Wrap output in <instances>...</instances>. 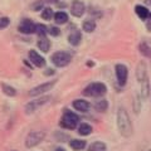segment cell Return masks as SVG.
I'll list each match as a JSON object with an SVG mask.
<instances>
[{
	"label": "cell",
	"instance_id": "19",
	"mask_svg": "<svg viewBox=\"0 0 151 151\" xmlns=\"http://www.w3.org/2000/svg\"><path fill=\"white\" fill-rule=\"evenodd\" d=\"M78 134L81 135V136H88V135H91L92 134V126L89 125V124H86V122H82V124H79L78 125Z\"/></svg>",
	"mask_w": 151,
	"mask_h": 151
},
{
	"label": "cell",
	"instance_id": "36",
	"mask_svg": "<svg viewBox=\"0 0 151 151\" xmlns=\"http://www.w3.org/2000/svg\"><path fill=\"white\" fill-rule=\"evenodd\" d=\"M10 151H18V150H10Z\"/></svg>",
	"mask_w": 151,
	"mask_h": 151
},
{
	"label": "cell",
	"instance_id": "24",
	"mask_svg": "<svg viewBox=\"0 0 151 151\" xmlns=\"http://www.w3.org/2000/svg\"><path fill=\"white\" fill-rule=\"evenodd\" d=\"M40 17L43 20H52L54 17V12H53V9L49 8V6H44L43 8V10H42L40 13Z\"/></svg>",
	"mask_w": 151,
	"mask_h": 151
},
{
	"label": "cell",
	"instance_id": "22",
	"mask_svg": "<svg viewBox=\"0 0 151 151\" xmlns=\"http://www.w3.org/2000/svg\"><path fill=\"white\" fill-rule=\"evenodd\" d=\"M107 146L102 141H94L88 146V151H106Z\"/></svg>",
	"mask_w": 151,
	"mask_h": 151
},
{
	"label": "cell",
	"instance_id": "13",
	"mask_svg": "<svg viewBox=\"0 0 151 151\" xmlns=\"http://www.w3.org/2000/svg\"><path fill=\"white\" fill-rule=\"evenodd\" d=\"M72 106H73V108L76 111L84 113L91 108V103H89L88 101H86V100H82V98H77V100H74L72 102Z\"/></svg>",
	"mask_w": 151,
	"mask_h": 151
},
{
	"label": "cell",
	"instance_id": "6",
	"mask_svg": "<svg viewBox=\"0 0 151 151\" xmlns=\"http://www.w3.org/2000/svg\"><path fill=\"white\" fill-rule=\"evenodd\" d=\"M45 139V132L44 131H30L25 137V147L33 149L39 145L42 141Z\"/></svg>",
	"mask_w": 151,
	"mask_h": 151
},
{
	"label": "cell",
	"instance_id": "12",
	"mask_svg": "<svg viewBox=\"0 0 151 151\" xmlns=\"http://www.w3.org/2000/svg\"><path fill=\"white\" fill-rule=\"evenodd\" d=\"M136 78H137L139 83L146 81L147 78V65L145 62H140L137 64V68H136Z\"/></svg>",
	"mask_w": 151,
	"mask_h": 151
},
{
	"label": "cell",
	"instance_id": "31",
	"mask_svg": "<svg viewBox=\"0 0 151 151\" xmlns=\"http://www.w3.org/2000/svg\"><path fill=\"white\" fill-rule=\"evenodd\" d=\"M54 73H55V70L53 68H47L44 70V76H53Z\"/></svg>",
	"mask_w": 151,
	"mask_h": 151
},
{
	"label": "cell",
	"instance_id": "8",
	"mask_svg": "<svg viewBox=\"0 0 151 151\" xmlns=\"http://www.w3.org/2000/svg\"><path fill=\"white\" fill-rule=\"evenodd\" d=\"M115 73H116L117 83H119L121 87H124L127 83V78H129V68L122 63H117L115 65Z\"/></svg>",
	"mask_w": 151,
	"mask_h": 151
},
{
	"label": "cell",
	"instance_id": "1",
	"mask_svg": "<svg viewBox=\"0 0 151 151\" xmlns=\"http://www.w3.org/2000/svg\"><path fill=\"white\" fill-rule=\"evenodd\" d=\"M116 124L119 132L124 137H130L132 135V122L125 107H119V110H117Z\"/></svg>",
	"mask_w": 151,
	"mask_h": 151
},
{
	"label": "cell",
	"instance_id": "21",
	"mask_svg": "<svg viewBox=\"0 0 151 151\" xmlns=\"http://www.w3.org/2000/svg\"><path fill=\"white\" fill-rule=\"evenodd\" d=\"M1 91L8 97H15L17 93H18L17 88H14L13 86H10V84H6V83H3L1 84Z\"/></svg>",
	"mask_w": 151,
	"mask_h": 151
},
{
	"label": "cell",
	"instance_id": "16",
	"mask_svg": "<svg viewBox=\"0 0 151 151\" xmlns=\"http://www.w3.org/2000/svg\"><path fill=\"white\" fill-rule=\"evenodd\" d=\"M53 20L57 25H63V24H67L68 20H69V17L68 14L63 12V10H59L54 13V17H53Z\"/></svg>",
	"mask_w": 151,
	"mask_h": 151
},
{
	"label": "cell",
	"instance_id": "34",
	"mask_svg": "<svg viewBox=\"0 0 151 151\" xmlns=\"http://www.w3.org/2000/svg\"><path fill=\"white\" fill-rule=\"evenodd\" d=\"M54 151H65V149H63V147H57Z\"/></svg>",
	"mask_w": 151,
	"mask_h": 151
},
{
	"label": "cell",
	"instance_id": "29",
	"mask_svg": "<svg viewBox=\"0 0 151 151\" xmlns=\"http://www.w3.org/2000/svg\"><path fill=\"white\" fill-rule=\"evenodd\" d=\"M9 25H10V18H8V17L0 18V30L5 29V28H8Z\"/></svg>",
	"mask_w": 151,
	"mask_h": 151
},
{
	"label": "cell",
	"instance_id": "4",
	"mask_svg": "<svg viewBox=\"0 0 151 151\" xmlns=\"http://www.w3.org/2000/svg\"><path fill=\"white\" fill-rule=\"evenodd\" d=\"M50 62L57 68L67 67V65L72 62V54L68 53V52H65V50L54 52V53L50 55Z\"/></svg>",
	"mask_w": 151,
	"mask_h": 151
},
{
	"label": "cell",
	"instance_id": "15",
	"mask_svg": "<svg viewBox=\"0 0 151 151\" xmlns=\"http://www.w3.org/2000/svg\"><path fill=\"white\" fill-rule=\"evenodd\" d=\"M37 47L42 53H48L50 47H52V43L47 37H39L38 38V42H37Z\"/></svg>",
	"mask_w": 151,
	"mask_h": 151
},
{
	"label": "cell",
	"instance_id": "33",
	"mask_svg": "<svg viewBox=\"0 0 151 151\" xmlns=\"http://www.w3.org/2000/svg\"><path fill=\"white\" fill-rule=\"evenodd\" d=\"M147 28H149V29H151V13H150V15L147 18Z\"/></svg>",
	"mask_w": 151,
	"mask_h": 151
},
{
	"label": "cell",
	"instance_id": "11",
	"mask_svg": "<svg viewBox=\"0 0 151 151\" xmlns=\"http://www.w3.org/2000/svg\"><path fill=\"white\" fill-rule=\"evenodd\" d=\"M86 13V5L81 0H73L70 4V14L76 18H81Z\"/></svg>",
	"mask_w": 151,
	"mask_h": 151
},
{
	"label": "cell",
	"instance_id": "7",
	"mask_svg": "<svg viewBox=\"0 0 151 151\" xmlns=\"http://www.w3.org/2000/svg\"><path fill=\"white\" fill-rule=\"evenodd\" d=\"M55 83H57V81H48V82L40 83V84H38V86L33 87L28 94H29L30 97H39V96H43V94H45L47 92H49L50 89L55 86Z\"/></svg>",
	"mask_w": 151,
	"mask_h": 151
},
{
	"label": "cell",
	"instance_id": "14",
	"mask_svg": "<svg viewBox=\"0 0 151 151\" xmlns=\"http://www.w3.org/2000/svg\"><path fill=\"white\" fill-rule=\"evenodd\" d=\"M82 42V33L81 30L74 29L68 34V43L72 47H78Z\"/></svg>",
	"mask_w": 151,
	"mask_h": 151
},
{
	"label": "cell",
	"instance_id": "26",
	"mask_svg": "<svg viewBox=\"0 0 151 151\" xmlns=\"http://www.w3.org/2000/svg\"><path fill=\"white\" fill-rule=\"evenodd\" d=\"M139 49H140V53L142 54L146 58H151V47L146 43H141L139 45Z\"/></svg>",
	"mask_w": 151,
	"mask_h": 151
},
{
	"label": "cell",
	"instance_id": "2",
	"mask_svg": "<svg viewBox=\"0 0 151 151\" xmlns=\"http://www.w3.org/2000/svg\"><path fill=\"white\" fill-rule=\"evenodd\" d=\"M79 124V116L76 112L70 110H64L62 117L59 120V126L64 130H74L78 127Z\"/></svg>",
	"mask_w": 151,
	"mask_h": 151
},
{
	"label": "cell",
	"instance_id": "18",
	"mask_svg": "<svg viewBox=\"0 0 151 151\" xmlns=\"http://www.w3.org/2000/svg\"><path fill=\"white\" fill-rule=\"evenodd\" d=\"M135 13H136V15H137L141 20H147V18L150 15V10L147 8H146L145 5H136L135 6Z\"/></svg>",
	"mask_w": 151,
	"mask_h": 151
},
{
	"label": "cell",
	"instance_id": "32",
	"mask_svg": "<svg viewBox=\"0 0 151 151\" xmlns=\"http://www.w3.org/2000/svg\"><path fill=\"white\" fill-rule=\"evenodd\" d=\"M43 3H48V4H55V3H58L59 0H42Z\"/></svg>",
	"mask_w": 151,
	"mask_h": 151
},
{
	"label": "cell",
	"instance_id": "30",
	"mask_svg": "<svg viewBox=\"0 0 151 151\" xmlns=\"http://www.w3.org/2000/svg\"><path fill=\"white\" fill-rule=\"evenodd\" d=\"M43 8H44V3L42 1V0H38L37 3H34L32 5V9L34 12H39V10H43Z\"/></svg>",
	"mask_w": 151,
	"mask_h": 151
},
{
	"label": "cell",
	"instance_id": "3",
	"mask_svg": "<svg viewBox=\"0 0 151 151\" xmlns=\"http://www.w3.org/2000/svg\"><path fill=\"white\" fill-rule=\"evenodd\" d=\"M106 93H107V86L102 82H92L83 89L84 96L93 98H102Z\"/></svg>",
	"mask_w": 151,
	"mask_h": 151
},
{
	"label": "cell",
	"instance_id": "10",
	"mask_svg": "<svg viewBox=\"0 0 151 151\" xmlns=\"http://www.w3.org/2000/svg\"><path fill=\"white\" fill-rule=\"evenodd\" d=\"M28 58H29L30 63L37 68H44L47 64V60L40 53H38L35 49H30L28 52Z\"/></svg>",
	"mask_w": 151,
	"mask_h": 151
},
{
	"label": "cell",
	"instance_id": "5",
	"mask_svg": "<svg viewBox=\"0 0 151 151\" xmlns=\"http://www.w3.org/2000/svg\"><path fill=\"white\" fill-rule=\"evenodd\" d=\"M50 100H52V96H49V94H43V96L35 97L33 101H29L25 105L24 112L27 113V115H32V113H34L39 107L47 105Z\"/></svg>",
	"mask_w": 151,
	"mask_h": 151
},
{
	"label": "cell",
	"instance_id": "27",
	"mask_svg": "<svg viewBox=\"0 0 151 151\" xmlns=\"http://www.w3.org/2000/svg\"><path fill=\"white\" fill-rule=\"evenodd\" d=\"M141 94H142L144 98H147L149 94H150V86H149V79L141 82Z\"/></svg>",
	"mask_w": 151,
	"mask_h": 151
},
{
	"label": "cell",
	"instance_id": "35",
	"mask_svg": "<svg viewBox=\"0 0 151 151\" xmlns=\"http://www.w3.org/2000/svg\"><path fill=\"white\" fill-rule=\"evenodd\" d=\"M145 4H146V5H150L151 6V0H145Z\"/></svg>",
	"mask_w": 151,
	"mask_h": 151
},
{
	"label": "cell",
	"instance_id": "37",
	"mask_svg": "<svg viewBox=\"0 0 151 151\" xmlns=\"http://www.w3.org/2000/svg\"><path fill=\"white\" fill-rule=\"evenodd\" d=\"M149 151H151V150H149Z\"/></svg>",
	"mask_w": 151,
	"mask_h": 151
},
{
	"label": "cell",
	"instance_id": "25",
	"mask_svg": "<svg viewBox=\"0 0 151 151\" xmlns=\"http://www.w3.org/2000/svg\"><path fill=\"white\" fill-rule=\"evenodd\" d=\"M35 34L38 37H47L48 34V27L44 25V24H37L35 25Z\"/></svg>",
	"mask_w": 151,
	"mask_h": 151
},
{
	"label": "cell",
	"instance_id": "9",
	"mask_svg": "<svg viewBox=\"0 0 151 151\" xmlns=\"http://www.w3.org/2000/svg\"><path fill=\"white\" fill-rule=\"evenodd\" d=\"M35 23L32 19H23L18 25V32L25 35H30V34H35Z\"/></svg>",
	"mask_w": 151,
	"mask_h": 151
},
{
	"label": "cell",
	"instance_id": "23",
	"mask_svg": "<svg viewBox=\"0 0 151 151\" xmlns=\"http://www.w3.org/2000/svg\"><path fill=\"white\" fill-rule=\"evenodd\" d=\"M94 108H96V111H98V112H106L107 108H108L107 100H105V98H100V100L96 101V103H94Z\"/></svg>",
	"mask_w": 151,
	"mask_h": 151
},
{
	"label": "cell",
	"instance_id": "20",
	"mask_svg": "<svg viewBox=\"0 0 151 151\" xmlns=\"http://www.w3.org/2000/svg\"><path fill=\"white\" fill-rule=\"evenodd\" d=\"M96 27H97L96 22H94L93 19H86L82 24V29L86 33H92V32L96 30Z\"/></svg>",
	"mask_w": 151,
	"mask_h": 151
},
{
	"label": "cell",
	"instance_id": "17",
	"mask_svg": "<svg viewBox=\"0 0 151 151\" xmlns=\"http://www.w3.org/2000/svg\"><path fill=\"white\" fill-rule=\"evenodd\" d=\"M87 142L86 140H81V139H73L69 141V147L74 150V151H81L83 149H86Z\"/></svg>",
	"mask_w": 151,
	"mask_h": 151
},
{
	"label": "cell",
	"instance_id": "28",
	"mask_svg": "<svg viewBox=\"0 0 151 151\" xmlns=\"http://www.w3.org/2000/svg\"><path fill=\"white\" fill-rule=\"evenodd\" d=\"M48 34L50 37H59L60 35V29L55 25H50V27H48Z\"/></svg>",
	"mask_w": 151,
	"mask_h": 151
}]
</instances>
